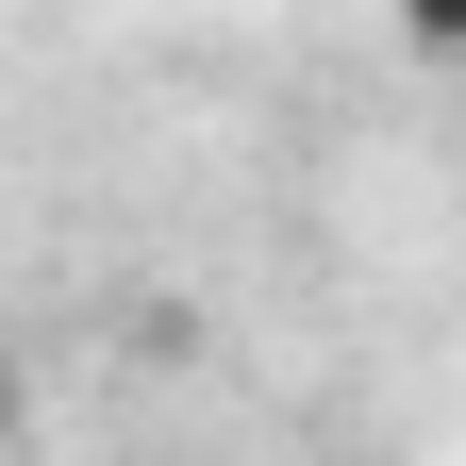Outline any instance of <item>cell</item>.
I'll return each mask as SVG.
<instances>
[{"label":"cell","mask_w":466,"mask_h":466,"mask_svg":"<svg viewBox=\"0 0 466 466\" xmlns=\"http://www.w3.org/2000/svg\"><path fill=\"white\" fill-rule=\"evenodd\" d=\"M400 34H417V50H466V0H400Z\"/></svg>","instance_id":"cell-1"}]
</instances>
